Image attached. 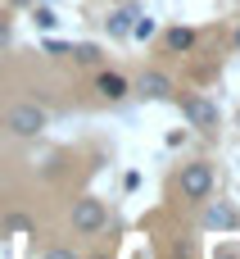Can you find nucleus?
<instances>
[{
	"label": "nucleus",
	"mask_w": 240,
	"mask_h": 259,
	"mask_svg": "<svg viewBox=\"0 0 240 259\" xmlns=\"http://www.w3.org/2000/svg\"><path fill=\"white\" fill-rule=\"evenodd\" d=\"M213 187H218V178H213V164H204V159L186 164L182 178H177V191H182V200H191V205H204V200L213 196Z\"/></svg>",
	"instance_id": "nucleus-1"
},
{
	"label": "nucleus",
	"mask_w": 240,
	"mask_h": 259,
	"mask_svg": "<svg viewBox=\"0 0 240 259\" xmlns=\"http://www.w3.org/2000/svg\"><path fill=\"white\" fill-rule=\"evenodd\" d=\"M104 228H109V209H104V200L86 196V200L73 205V232H77V237H95V232H104Z\"/></svg>",
	"instance_id": "nucleus-2"
},
{
	"label": "nucleus",
	"mask_w": 240,
	"mask_h": 259,
	"mask_svg": "<svg viewBox=\"0 0 240 259\" xmlns=\"http://www.w3.org/2000/svg\"><path fill=\"white\" fill-rule=\"evenodd\" d=\"M182 114H186V123L195 132H218V123H222V114H218V105L209 96H186L182 100Z\"/></svg>",
	"instance_id": "nucleus-3"
},
{
	"label": "nucleus",
	"mask_w": 240,
	"mask_h": 259,
	"mask_svg": "<svg viewBox=\"0 0 240 259\" xmlns=\"http://www.w3.org/2000/svg\"><path fill=\"white\" fill-rule=\"evenodd\" d=\"M5 127H9L14 137H41V132H45V109H36V105H14V109L5 114Z\"/></svg>",
	"instance_id": "nucleus-4"
},
{
	"label": "nucleus",
	"mask_w": 240,
	"mask_h": 259,
	"mask_svg": "<svg viewBox=\"0 0 240 259\" xmlns=\"http://www.w3.org/2000/svg\"><path fill=\"white\" fill-rule=\"evenodd\" d=\"M95 96H100V100H109V105H118V100H127V96H132V82H127L123 73L104 68V73L95 77Z\"/></svg>",
	"instance_id": "nucleus-5"
},
{
	"label": "nucleus",
	"mask_w": 240,
	"mask_h": 259,
	"mask_svg": "<svg viewBox=\"0 0 240 259\" xmlns=\"http://www.w3.org/2000/svg\"><path fill=\"white\" fill-rule=\"evenodd\" d=\"M136 91H141L145 100H172V91H177V87H172V77H168V73L150 68V73H141V77H136Z\"/></svg>",
	"instance_id": "nucleus-6"
},
{
	"label": "nucleus",
	"mask_w": 240,
	"mask_h": 259,
	"mask_svg": "<svg viewBox=\"0 0 240 259\" xmlns=\"http://www.w3.org/2000/svg\"><path fill=\"white\" fill-rule=\"evenodd\" d=\"M195 41H200L195 27H168L163 32V50L168 55H186V50H195Z\"/></svg>",
	"instance_id": "nucleus-7"
},
{
	"label": "nucleus",
	"mask_w": 240,
	"mask_h": 259,
	"mask_svg": "<svg viewBox=\"0 0 240 259\" xmlns=\"http://www.w3.org/2000/svg\"><path fill=\"white\" fill-rule=\"evenodd\" d=\"M204 223H209V228H222V232H236V228H240V214L227 205V200H218V205L204 209Z\"/></svg>",
	"instance_id": "nucleus-8"
},
{
	"label": "nucleus",
	"mask_w": 240,
	"mask_h": 259,
	"mask_svg": "<svg viewBox=\"0 0 240 259\" xmlns=\"http://www.w3.org/2000/svg\"><path fill=\"white\" fill-rule=\"evenodd\" d=\"M132 23H136V9H132V0H127L123 9H109V18H104L109 36H127V32H132Z\"/></svg>",
	"instance_id": "nucleus-9"
},
{
	"label": "nucleus",
	"mask_w": 240,
	"mask_h": 259,
	"mask_svg": "<svg viewBox=\"0 0 240 259\" xmlns=\"http://www.w3.org/2000/svg\"><path fill=\"white\" fill-rule=\"evenodd\" d=\"M32 23H36L41 32H54V27H59V14H54V9H50V5L41 0V5L32 9Z\"/></svg>",
	"instance_id": "nucleus-10"
},
{
	"label": "nucleus",
	"mask_w": 240,
	"mask_h": 259,
	"mask_svg": "<svg viewBox=\"0 0 240 259\" xmlns=\"http://www.w3.org/2000/svg\"><path fill=\"white\" fill-rule=\"evenodd\" d=\"M127 36H136V41H150V36H154V18H141V14H136V23H132V32H127Z\"/></svg>",
	"instance_id": "nucleus-11"
},
{
	"label": "nucleus",
	"mask_w": 240,
	"mask_h": 259,
	"mask_svg": "<svg viewBox=\"0 0 240 259\" xmlns=\"http://www.w3.org/2000/svg\"><path fill=\"white\" fill-rule=\"evenodd\" d=\"M73 59H77V64H95V59H100V50L86 41V46H77V50H73Z\"/></svg>",
	"instance_id": "nucleus-12"
},
{
	"label": "nucleus",
	"mask_w": 240,
	"mask_h": 259,
	"mask_svg": "<svg viewBox=\"0 0 240 259\" xmlns=\"http://www.w3.org/2000/svg\"><path fill=\"white\" fill-rule=\"evenodd\" d=\"M9 46V23H0V50Z\"/></svg>",
	"instance_id": "nucleus-13"
},
{
	"label": "nucleus",
	"mask_w": 240,
	"mask_h": 259,
	"mask_svg": "<svg viewBox=\"0 0 240 259\" xmlns=\"http://www.w3.org/2000/svg\"><path fill=\"white\" fill-rule=\"evenodd\" d=\"M236 50H240V27H236Z\"/></svg>",
	"instance_id": "nucleus-14"
},
{
	"label": "nucleus",
	"mask_w": 240,
	"mask_h": 259,
	"mask_svg": "<svg viewBox=\"0 0 240 259\" xmlns=\"http://www.w3.org/2000/svg\"><path fill=\"white\" fill-rule=\"evenodd\" d=\"M45 5H50V0H45Z\"/></svg>",
	"instance_id": "nucleus-15"
}]
</instances>
